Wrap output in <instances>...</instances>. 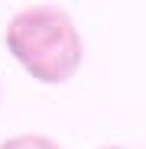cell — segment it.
Returning <instances> with one entry per match:
<instances>
[{
    "instance_id": "3957f363",
    "label": "cell",
    "mask_w": 146,
    "mask_h": 149,
    "mask_svg": "<svg viewBox=\"0 0 146 149\" xmlns=\"http://www.w3.org/2000/svg\"><path fill=\"white\" fill-rule=\"evenodd\" d=\"M97 149H130V146H97Z\"/></svg>"
},
{
    "instance_id": "6da1fadb",
    "label": "cell",
    "mask_w": 146,
    "mask_h": 149,
    "mask_svg": "<svg viewBox=\"0 0 146 149\" xmlns=\"http://www.w3.org/2000/svg\"><path fill=\"white\" fill-rule=\"evenodd\" d=\"M3 45L39 84H65L85 62V39L65 7L29 3L7 19Z\"/></svg>"
},
{
    "instance_id": "7a4b0ae2",
    "label": "cell",
    "mask_w": 146,
    "mask_h": 149,
    "mask_svg": "<svg viewBox=\"0 0 146 149\" xmlns=\"http://www.w3.org/2000/svg\"><path fill=\"white\" fill-rule=\"evenodd\" d=\"M0 149H62L59 139L45 136V133H16L0 143Z\"/></svg>"
},
{
    "instance_id": "277c9868",
    "label": "cell",
    "mask_w": 146,
    "mask_h": 149,
    "mask_svg": "<svg viewBox=\"0 0 146 149\" xmlns=\"http://www.w3.org/2000/svg\"><path fill=\"white\" fill-rule=\"evenodd\" d=\"M0 104H3V84H0Z\"/></svg>"
}]
</instances>
